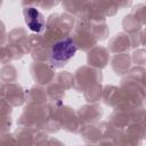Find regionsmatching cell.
Instances as JSON below:
<instances>
[{
  "label": "cell",
  "instance_id": "1",
  "mask_svg": "<svg viewBox=\"0 0 146 146\" xmlns=\"http://www.w3.org/2000/svg\"><path fill=\"white\" fill-rule=\"evenodd\" d=\"M78 50L73 39L65 38L56 41L50 49V58L54 63H65L71 59Z\"/></svg>",
  "mask_w": 146,
  "mask_h": 146
},
{
  "label": "cell",
  "instance_id": "2",
  "mask_svg": "<svg viewBox=\"0 0 146 146\" xmlns=\"http://www.w3.org/2000/svg\"><path fill=\"white\" fill-rule=\"evenodd\" d=\"M23 15H24V21L25 24L27 25V27L36 33H40L44 30L46 26V21L43 15L34 7H26L23 10Z\"/></svg>",
  "mask_w": 146,
  "mask_h": 146
}]
</instances>
